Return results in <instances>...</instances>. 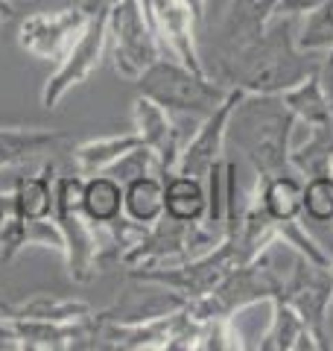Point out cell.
I'll use <instances>...</instances> for the list:
<instances>
[{"mask_svg":"<svg viewBox=\"0 0 333 351\" xmlns=\"http://www.w3.org/2000/svg\"><path fill=\"white\" fill-rule=\"evenodd\" d=\"M290 29L293 18H284L281 12L275 24L263 29L260 36L231 50H219V68L231 88H243V91L254 94H284L286 88L316 73L321 64L313 59V53L298 50Z\"/></svg>","mask_w":333,"mask_h":351,"instance_id":"cell-1","label":"cell"},{"mask_svg":"<svg viewBox=\"0 0 333 351\" xmlns=\"http://www.w3.org/2000/svg\"><path fill=\"white\" fill-rule=\"evenodd\" d=\"M295 114L281 94L243 91L237 106L231 108L225 126V144H234L251 161L260 179L286 173L290 164V132Z\"/></svg>","mask_w":333,"mask_h":351,"instance_id":"cell-2","label":"cell"},{"mask_svg":"<svg viewBox=\"0 0 333 351\" xmlns=\"http://www.w3.org/2000/svg\"><path fill=\"white\" fill-rule=\"evenodd\" d=\"M138 94L149 97L173 117L205 120L222 106L228 97V85H217L208 80V73L187 68L182 59H155L138 80Z\"/></svg>","mask_w":333,"mask_h":351,"instance_id":"cell-3","label":"cell"},{"mask_svg":"<svg viewBox=\"0 0 333 351\" xmlns=\"http://www.w3.org/2000/svg\"><path fill=\"white\" fill-rule=\"evenodd\" d=\"M82 173L79 176H56V202H53V219L64 237V252L68 258V276L76 284H91L99 272V252L94 223L82 214Z\"/></svg>","mask_w":333,"mask_h":351,"instance_id":"cell-4","label":"cell"},{"mask_svg":"<svg viewBox=\"0 0 333 351\" xmlns=\"http://www.w3.org/2000/svg\"><path fill=\"white\" fill-rule=\"evenodd\" d=\"M108 38L114 41V68L126 80H138L161 53L140 0H117L108 9Z\"/></svg>","mask_w":333,"mask_h":351,"instance_id":"cell-5","label":"cell"},{"mask_svg":"<svg viewBox=\"0 0 333 351\" xmlns=\"http://www.w3.org/2000/svg\"><path fill=\"white\" fill-rule=\"evenodd\" d=\"M106 44H108V9L94 12L88 18V27L82 29V36L76 38L73 47L59 59V68L50 73V80L41 88V106L56 108L76 85H82L88 76L99 68Z\"/></svg>","mask_w":333,"mask_h":351,"instance_id":"cell-6","label":"cell"},{"mask_svg":"<svg viewBox=\"0 0 333 351\" xmlns=\"http://www.w3.org/2000/svg\"><path fill=\"white\" fill-rule=\"evenodd\" d=\"M88 18L91 15L79 6V0L44 9V12H32L18 27V47L36 59L59 62L73 47V41L82 36Z\"/></svg>","mask_w":333,"mask_h":351,"instance_id":"cell-7","label":"cell"},{"mask_svg":"<svg viewBox=\"0 0 333 351\" xmlns=\"http://www.w3.org/2000/svg\"><path fill=\"white\" fill-rule=\"evenodd\" d=\"M135 281L138 284H132V287L117 299L114 307L97 313L99 319L117 322V325H140V322H152V319H161V316L179 313L190 304L182 293H175L173 287H166V284L152 281L155 287H149L147 278H135Z\"/></svg>","mask_w":333,"mask_h":351,"instance_id":"cell-8","label":"cell"},{"mask_svg":"<svg viewBox=\"0 0 333 351\" xmlns=\"http://www.w3.org/2000/svg\"><path fill=\"white\" fill-rule=\"evenodd\" d=\"M64 132L44 126H0V170H12L18 164L41 158L64 144Z\"/></svg>","mask_w":333,"mask_h":351,"instance_id":"cell-9","label":"cell"},{"mask_svg":"<svg viewBox=\"0 0 333 351\" xmlns=\"http://www.w3.org/2000/svg\"><path fill=\"white\" fill-rule=\"evenodd\" d=\"M164 214L179 223H202L208 217V193L202 179L182 173L164 179Z\"/></svg>","mask_w":333,"mask_h":351,"instance_id":"cell-10","label":"cell"},{"mask_svg":"<svg viewBox=\"0 0 333 351\" xmlns=\"http://www.w3.org/2000/svg\"><path fill=\"white\" fill-rule=\"evenodd\" d=\"M82 214L94 226H111L123 214V184L108 173H94L82 182Z\"/></svg>","mask_w":333,"mask_h":351,"instance_id":"cell-11","label":"cell"},{"mask_svg":"<svg viewBox=\"0 0 333 351\" xmlns=\"http://www.w3.org/2000/svg\"><path fill=\"white\" fill-rule=\"evenodd\" d=\"M260 348L266 351H293V348H319V339L310 331V325L304 322V316L295 311L293 304H286L284 299H275V316L272 325L266 331Z\"/></svg>","mask_w":333,"mask_h":351,"instance_id":"cell-12","label":"cell"},{"mask_svg":"<svg viewBox=\"0 0 333 351\" xmlns=\"http://www.w3.org/2000/svg\"><path fill=\"white\" fill-rule=\"evenodd\" d=\"M0 316L6 319H47V322H79L91 316V307L76 299H56L38 293L21 304H0Z\"/></svg>","mask_w":333,"mask_h":351,"instance_id":"cell-13","label":"cell"},{"mask_svg":"<svg viewBox=\"0 0 333 351\" xmlns=\"http://www.w3.org/2000/svg\"><path fill=\"white\" fill-rule=\"evenodd\" d=\"M123 214L138 226H155L164 217V179L158 173L123 184Z\"/></svg>","mask_w":333,"mask_h":351,"instance_id":"cell-14","label":"cell"},{"mask_svg":"<svg viewBox=\"0 0 333 351\" xmlns=\"http://www.w3.org/2000/svg\"><path fill=\"white\" fill-rule=\"evenodd\" d=\"M56 202V164L47 161L36 176H21L15 184V217L44 219Z\"/></svg>","mask_w":333,"mask_h":351,"instance_id":"cell-15","label":"cell"},{"mask_svg":"<svg viewBox=\"0 0 333 351\" xmlns=\"http://www.w3.org/2000/svg\"><path fill=\"white\" fill-rule=\"evenodd\" d=\"M138 144H140L138 132H129V135H106V138L82 141V144L73 147L76 173H82V176L103 173V170H108L120 156H126L129 149H135Z\"/></svg>","mask_w":333,"mask_h":351,"instance_id":"cell-16","label":"cell"},{"mask_svg":"<svg viewBox=\"0 0 333 351\" xmlns=\"http://www.w3.org/2000/svg\"><path fill=\"white\" fill-rule=\"evenodd\" d=\"M301 199H304V188L293 173H278L272 179H263L260 205L272 217L275 226L295 223L298 211H301Z\"/></svg>","mask_w":333,"mask_h":351,"instance_id":"cell-17","label":"cell"},{"mask_svg":"<svg viewBox=\"0 0 333 351\" xmlns=\"http://www.w3.org/2000/svg\"><path fill=\"white\" fill-rule=\"evenodd\" d=\"M281 97H284V103L290 106V112L295 117L307 120V126H328V123H333V108H330V100L325 94V85H321L319 71L310 73L307 80H301L298 85L286 88Z\"/></svg>","mask_w":333,"mask_h":351,"instance_id":"cell-18","label":"cell"},{"mask_svg":"<svg viewBox=\"0 0 333 351\" xmlns=\"http://www.w3.org/2000/svg\"><path fill=\"white\" fill-rule=\"evenodd\" d=\"M108 176H114L120 184H126L138 176H147V173H161V161L155 156V149H149L147 144H138L135 149H129L126 156H120L108 170H103Z\"/></svg>","mask_w":333,"mask_h":351,"instance_id":"cell-19","label":"cell"},{"mask_svg":"<svg viewBox=\"0 0 333 351\" xmlns=\"http://www.w3.org/2000/svg\"><path fill=\"white\" fill-rule=\"evenodd\" d=\"M301 211L316 219V223H330L333 219V176H310V182L304 184V199Z\"/></svg>","mask_w":333,"mask_h":351,"instance_id":"cell-20","label":"cell"},{"mask_svg":"<svg viewBox=\"0 0 333 351\" xmlns=\"http://www.w3.org/2000/svg\"><path fill=\"white\" fill-rule=\"evenodd\" d=\"M319 76H321V85H325V94H328L330 108H333V50L328 53L325 64H321V68H319Z\"/></svg>","mask_w":333,"mask_h":351,"instance_id":"cell-21","label":"cell"},{"mask_svg":"<svg viewBox=\"0 0 333 351\" xmlns=\"http://www.w3.org/2000/svg\"><path fill=\"white\" fill-rule=\"evenodd\" d=\"M117 0H79V6L85 9L88 15H94V12H103V9H111Z\"/></svg>","mask_w":333,"mask_h":351,"instance_id":"cell-22","label":"cell"},{"mask_svg":"<svg viewBox=\"0 0 333 351\" xmlns=\"http://www.w3.org/2000/svg\"><path fill=\"white\" fill-rule=\"evenodd\" d=\"M182 3L190 9V15L196 24H202V18H205V0H182Z\"/></svg>","mask_w":333,"mask_h":351,"instance_id":"cell-23","label":"cell"},{"mask_svg":"<svg viewBox=\"0 0 333 351\" xmlns=\"http://www.w3.org/2000/svg\"><path fill=\"white\" fill-rule=\"evenodd\" d=\"M15 18V6L9 3V0H0V24H6V21Z\"/></svg>","mask_w":333,"mask_h":351,"instance_id":"cell-24","label":"cell"},{"mask_svg":"<svg viewBox=\"0 0 333 351\" xmlns=\"http://www.w3.org/2000/svg\"><path fill=\"white\" fill-rule=\"evenodd\" d=\"M56 3H73V0H56Z\"/></svg>","mask_w":333,"mask_h":351,"instance_id":"cell-25","label":"cell"},{"mask_svg":"<svg viewBox=\"0 0 333 351\" xmlns=\"http://www.w3.org/2000/svg\"><path fill=\"white\" fill-rule=\"evenodd\" d=\"M330 278H333V267H330Z\"/></svg>","mask_w":333,"mask_h":351,"instance_id":"cell-26","label":"cell"}]
</instances>
